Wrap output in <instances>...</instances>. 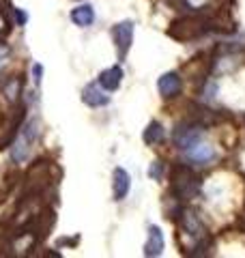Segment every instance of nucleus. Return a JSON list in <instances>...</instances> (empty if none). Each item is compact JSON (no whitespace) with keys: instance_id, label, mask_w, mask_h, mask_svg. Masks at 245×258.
Returning a JSON list of instances; mask_svg holds the SVG:
<instances>
[{"instance_id":"nucleus-1","label":"nucleus","mask_w":245,"mask_h":258,"mask_svg":"<svg viewBox=\"0 0 245 258\" xmlns=\"http://www.w3.org/2000/svg\"><path fill=\"white\" fill-rule=\"evenodd\" d=\"M213 28L211 26V20L202 13H194V15H183L181 20L172 22L168 35L174 39V41H194V39L204 37L207 32Z\"/></svg>"},{"instance_id":"nucleus-2","label":"nucleus","mask_w":245,"mask_h":258,"mask_svg":"<svg viewBox=\"0 0 245 258\" xmlns=\"http://www.w3.org/2000/svg\"><path fill=\"white\" fill-rule=\"evenodd\" d=\"M172 191L181 200H190L200 191V179L194 174L192 168H187V166L176 168L172 174Z\"/></svg>"},{"instance_id":"nucleus-3","label":"nucleus","mask_w":245,"mask_h":258,"mask_svg":"<svg viewBox=\"0 0 245 258\" xmlns=\"http://www.w3.org/2000/svg\"><path fill=\"white\" fill-rule=\"evenodd\" d=\"M37 136H39V120L37 118H30L28 123L22 127L18 140L13 142V149H11L13 161L24 164V161L28 159L30 151H32V144H35V140H37Z\"/></svg>"},{"instance_id":"nucleus-4","label":"nucleus","mask_w":245,"mask_h":258,"mask_svg":"<svg viewBox=\"0 0 245 258\" xmlns=\"http://www.w3.org/2000/svg\"><path fill=\"white\" fill-rule=\"evenodd\" d=\"M204 136V129L198 123H183L174 129V142L181 151H187L194 144H198Z\"/></svg>"},{"instance_id":"nucleus-5","label":"nucleus","mask_w":245,"mask_h":258,"mask_svg":"<svg viewBox=\"0 0 245 258\" xmlns=\"http://www.w3.org/2000/svg\"><path fill=\"white\" fill-rule=\"evenodd\" d=\"M112 37H114V43H116V54H118V60H125V56L132 47L134 41V22L132 20H125L114 26L112 30Z\"/></svg>"},{"instance_id":"nucleus-6","label":"nucleus","mask_w":245,"mask_h":258,"mask_svg":"<svg viewBox=\"0 0 245 258\" xmlns=\"http://www.w3.org/2000/svg\"><path fill=\"white\" fill-rule=\"evenodd\" d=\"M181 226H183V230H185L192 239H196V241L207 239V228H204L200 215L196 213V211H192V209H185V211H183V215H181Z\"/></svg>"},{"instance_id":"nucleus-7","label":"nucleus","mask_w":245,"mask_h":258,"mask_svg":"<svg viewBox=\"0 0 245 258\" xmlns=\"http://www.w3.org/2000/svg\"><path fill=\"white\" fill-rule=\"evenodd\" d=\"M82 101L91 108H101L110 103V95H105V88L101 84H88L82 91Z\"/></svg>"},{"instance_id":"nucleus-8","label":"nucleus","mask_w":245,"mask_h":258,"mask_svg":"<svg viewBox=\"0 0 245 258\" xmlns=\"http://www.w3.org/2000/svg\"><path fill=\"white\" fill-rule=\"evenodd\" d=\"M185 153V157L192 161V164H196V166H207L209 161H213L215 159V151L209 147V144H202V142H198V144H194V147H190L187 151H183Z\"/></svg>"},{"instance_id":"nucleus-9","label":"nucleus","mask_w":245,"mask_h":258,"mask_svg":"<svg viewBox=\"0 0 245 258\" xmlns=\"http://www.w3.org/2000/svg\"><path fill=\"white\" fill-rule=\"evenodd\" d=\"M157 88H159V95L170 99V97H176L181 93V76L174 74V71H168L157 80Z\"/></svg>"},{"instance_id":"nucleus-10","label":"nucleus","mask_w":245,"mask_h":258,"mask_svg":"<svg viewBox=\"0 0 245 258\" xmlns=\"http://www.w3.org/2000/svg\"><path fill=\"white\" fill-rule=\"evenodd\" d=\"M163 252V232L159 226H149V237H146L144 245V256L155 258Z\"/></svg>"},{"instance_id":"nucleus-11","label":"nucleus","mask_w":245,"mask_h":258,"mask_svg":"<svg viewBox=\"0 0 245 258\" xmlns=\"http://www.w3.org/2000/svg\"><path fill=\"white\" fill-rule=\"evenodd\" d=\"M112 187H114V198H116V200H122L129 194V187H132V179H129V174L122 170V168H114Z\"/></svg>"},{"instance_id":"nucleus-12","label":"nucleus","mask_w":245,"mask_h":258,"mask_svg":"<svg viewBox=\"0 0 245 258\" xmlns=\"http://www.w3.org/2000/svg\"><path fill=\"white\" fill-rule=\"evenodd\" d=\"M120 82H122V69L120 67H110V69L101 71V76H99V84L110 93L116 91L120 86Z\"/></svg>"},{"instance_id":"nucleus-13","label":"nucleus","mask_w":245,"mask_h":258,"mask_svg":"<svg viewBox=\"0 0 245 258\" xmlns=\"http://www.w3.org/2000/svg\"><path fill=\"white\" fill-rule=\"evenodd\" d=\"M93 20H95V11H93V7H88V5H82V7H78V9L71 11V22L78 24V26H82V28L91 26Z\"/></svg>"},{"instance_id":"nucleus-14","label":"nucleus","mask_w":245,"mask_h":258,"mask_svg":"<svg viewBox=\"0 0 245 258\" xmlns=\"http://www.w3.org/2000/svg\"><path fill=\"white\" fill-rule=\"evenodd\" d=\"M142 140L146 144H157L163 140V127L157 123V120H151L149 127L144 129V134H142Z\"/></svg>"},{"instance_id":"nucleus-15","label":"nucleus","mask_w":245,"mask_h":258,"mask_svg":"<svg viewBox=\"0 0 245 258\" xmlns=\"http://www.w3.org/2000/svg\"><path fill=\"white\" fill-rule=\"evenodd\" d=\"M151 176L153 179H163V164L161 161H153V166H151Z\"/></svg>"},{"instance_id":"nucleus-16","label":"nucleus","mask_w":245,"mask_h":258,"mask_svg":"<svg viewBox=\"0 0 245 258\" xmlns=\"http://www.w3.org/2000/svg\"><path fill=\"white\" fill-rule=\"evenodd\" d=\"M41 74H43V67H41V64H35V67H32V76H35V84H39V82H41Z\"/></svg>"},{"instance_id":"nucleus-17","label":"nucleus","mask_w":245,"mask_h":258,"mask_svg":"<svg viewBox=\"0 0 245 258\" xmlns=\"http://www.w3.org/2000/svg\"><path fill=\"white\" fill-rule=\"evenodd\" d=\"M15 15H18V24H26V20H28V15H24L22 11H15Z\"/></svg>"}]
</instances>
